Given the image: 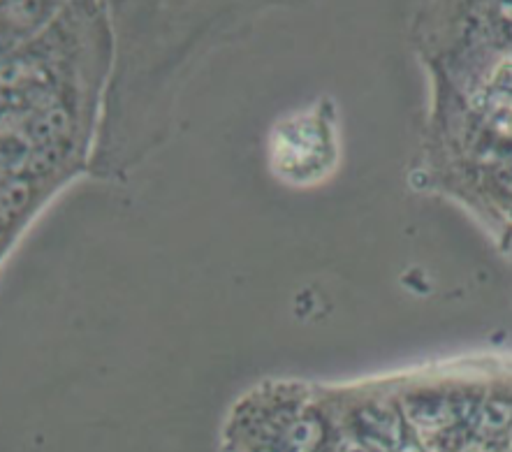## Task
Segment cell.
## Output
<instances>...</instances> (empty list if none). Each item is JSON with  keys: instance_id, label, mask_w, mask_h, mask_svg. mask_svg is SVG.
<instances>
[{"instance_id": "277c9868", "label": "cell", "mask_w": 512, "mask_h": 452, "mask_svg": "<svg viewBox=\"0 0 512 452\" xmlns=\"http://www.w3.org/2000/svg\"><path fill=\"white\" fill-rule=\"evenodd\" d=\"M28 202V184L24 179H17V177H10L3 184V223L12 221L14 216L19 214L21 209H24V204Z\"/></svg>"}, {"instance_id": "6da1fadb", "label": "cell", "mask_w": 512, "mask_h": 452, "mask_svg": "<svg viewBox=\"0 0 512 452\" xmlns=\"http://www.w3.org/2000/svg\"><path fill=\"white\" fill-rule=\"evenodd\" d=\"M70 130V116L65 109H49L47 114H42L38 121L31 123V137L40 144H54L58 137L65 135Z\"/></svg>"}, {"instance_id": "8992f818", "label": "cell", "mask_w": 512, "mask_h": 452, "mask_svg": "<svg viewBox=\"0 0 512 452\" xmlns=\"http://www.w3.org/2000/svg\"><path fill=\"white\" fill-rule=\"evenodd\" d=\"M408 415L411 420L420 422V425H441L450 418V406L441 402V399H424V402H418L413 406H408Z\"/></svg>"}, {"instance_id": "7a4b0ae2", "label": "cell", "mask_w": 512, "mask_h": 452, "mask_svg": "<svg viewBox=\"0 0 512 452\" xmlns=\"http://www.w3.org/2000/svg\"><path fill=\"white\" fill-rule=\"evenodd\" d=\"M320 436H323L320 422L313 418H304L288 429L285 446H288V452H313V448L318 446Z\"/></svg>"}, {"instance_id": "5b68a950", "label": "cell", "mask_w": 512, "mask_h": 452, "mask_svg": "<svg viewBox=\"0 0 512 452\" xmlns=\"http://www.w3.org/2000/svg\"><path fill=\"white\" fill-rule=\"evenodd\" d=\"M31 144L26 142V137L21 140L17 135H7L3 142V170L17 172L26 163H31Z\"/></svg>"}, {"instance_id": "9c48e42d", "label": "cell", "mask_w": 512, "mask_h": 452, "mask_svg": "<svg viewBox=\"0 0 512 452\" xmlns=\"http://www.w3.org/2000/svg\"><path fill=\"white\" fill-rule=\"evenodd\" d=\"M336 452H369V448H364L357 439H341L339 446H336Z\"/></svg>"}, {"instance_id": "ba28073f", "label": "cell", "mask_w": 512, "mask_h": 452, "mask_svg": "<svg viewBox=\"0 0 512 452\" xmlns=\"http://www.w3.org/2000/svg\"><path fill=\"white\" fill-rule=\"evenodd\" d=\"M58 156H61V147H58V142L42 144L40 149L33 151L31 163H28V172H33V174L49 172L51 167L58 163Z\"/></svg>"}, {"instance_id": "30bf717a", "label": "cell", "mask_w": 512, "mask_h": 452, "mask_svg": "<svg viewBox=\"0 0 512 452\" xmlns=\"http://www.w3.org/2000/svg\"><path fill=\"white\" fill-rule=\"evenodd\" d=\"M397 452H422V450L415 446V443H399Z\"/></svg>"}, {"instance_id": "52a82bcc", "label": "cell", "mask_w": 512, "mask_h": 452, "mask_svg": "<svg viewBox=\"0 0 512 452\" xmlns=\"http://www.w3.org/2000/svg\"><path fill=\"white\" fill-rule=\"evenodd\" d=\"M512 418V408L503 402H492L482 408V413L478 415V425L482 432H501V429H506V425Z\"/></svg>"}, {"instance_id": "3957f363", "label": "cell", "mask_w": 512, "mask_h": 452, "mask_svg": "<svg viewBox=\"0 0 512 452\" xmlns=\"http://www.w3.org/2000/svg\"><path fill=\"white\" fill-rule=\"evenodd\" d=\"M362 422L369 427V432L376 436V439L390 441V443H394V446L404 443V441H401V427H399L397 415L380 413V411H369V413H364Z\"/></svg>"}]
</instances>
